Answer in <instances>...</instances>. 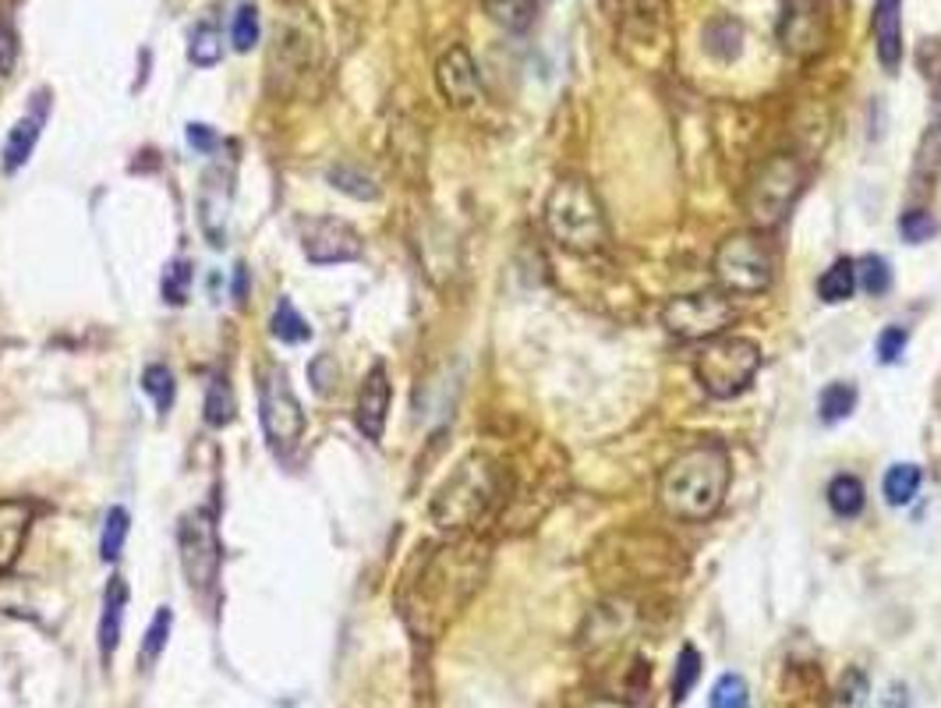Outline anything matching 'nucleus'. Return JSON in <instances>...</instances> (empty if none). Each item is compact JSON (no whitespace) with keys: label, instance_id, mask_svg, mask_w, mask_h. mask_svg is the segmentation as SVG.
<instances>
[{"label":"nucleus","instance_id":"obj_1","mask_svg":"<svg viewBox=\"0 0 941 708\" xmlns=\"http://www.w3.org/2000/svg\"><path fill=\"white\" fill-rule=\"evenodd\" d=\"M485 574V549L475 542L432 549L407 577L401 591V613L411 631L436 637L478 591Z\"/></svg>","mask_w":941,"mask_h":708},{"label":"nucleus","instance_id":"obj_2","mask_svg":"<svg viewBox=\"0 0 941 708\" xmlns=\"http://www.w3.org/2000/svg\"><path fill=\"white\" fill-rule=\"evenodd\" d=\"M730 489V457L716 443L691 447L662 472L659 500L680 521H708Z\"/></svg>","mask_w":941,"mask_h":708},{"label":"nucleus","instance_id":"obj_3","mask_svg":"<svg viewBox=\"0 0 941 708\" xmlns=\"http://www.w3.org/2000/svg\"><path fill=\"white\" fill-rule=\"evenodd\" d=\"M326 57V36L305 0H283L277 11L273 28V53H269V68L283 93H305L311 78L322 75Z\"/></svg>","mask_w":941,"mask_h":708},{"label":"nucleus","instance_id":"obj_4","mask_svg":"<svg viewBox=\"0 0 941 708\" xmlns=\"http://www.w3.org/2000/svg\"><path fill=\"white\" fill-rule=\"evenodd\" d=\"M503 496V481H499V467L485 457V453H471L464 457L453 475L436 489L432 496V524L447 535H461L478 528V524L492 514V506Z\"/></svg>","mask_w":941,"mask_h":708},{"label":"nucleus","instance_id":"obj_5","mask_svg":"<svg viewBox=\"0 0 941 708\" xmlns=\"http://www.w3.org/2000/svg\"><path fill=\"white\" fill-rule=\"evenodd\" d=\"M546 227L570 252H595L602 245L606 217L591 192V184H584L581 178L555 181L546 198Z\"/></svg>","mask_w":941,"mask_h":708},{"label":"nucleus","instance_id":"obj_6","mask_svg":"<svg viewBox=\"0 0 941 708\" xmlns=\"http://www.w3.org/2000/svg\"><path fill=\"white\" fill-rule=\"evenodd\" d=\"M761 368V347L747 337H716L694 358V376L716 401H733L750 390Z\"/></svg>","mask_w":941,"mask_h":708},{"label":"nucleus","instance_id":"obj_7","mask_svg":"<svg viewBox=\"0 0 941 708\" xmlns=\"http://www.w3.org/2000/svg\"><path fill=\"white\" fill-rule=\"evenodd\" d=\"M259 418H262V432L269 439V447H273L280 457L302 443L305 411L288 373H283L280 365H269L259 379Z\"/></svg>","mask_w":941,"mask_h":708},{"label":"nucleus","instance_id":"obj_8","mask_svg":"<svg viewBox=\"0 0 941 708\" xmlns=\"http://www.w3.org/2000/svg\"><path fill=\"white\" fill-rule=\"evenodd\" d=\"M772 248L761 234H733L730 241H722V248L716 252V277L725 291L736 294H758L772 283Z\"/></svg>","mask_w":941,"mask_h":708},{"label":"nucleus","instance_id":"obj_9","mask_svg":"<svg viewBox=\"0 0 941 708\" xmlns=\"http://www.w3.org/2000/svg\"><path fill=\"white\" fill-rule=\"evenodd\" d=\"M178 546H181V566H184V577H188L192 591H209L217 585L220 560H223L217 521H212L209 510H192V514L181 517Z\"/></svg>","mask_w":941,"mask_h":708},{"label":"nucleus","instance_id":"obj_10","mask_svg":"<svg viewBox=\"0 0 941 708\" xmlns=\"http://www.w3.org/2000/svg\"><path fill=\"white\" fill-rule=\"evenodd\" d=\"M733 305L716 294H683L665 302L662 322L669 333L683 340H701V337H719L725 326L733 322Z\"/></svg>","mask_w":941,"mask_h":708},{"label":"nucleus","instance_id":"obj_11","mask_svg":"<svg viewBox=\"0 0 941 708\" xmlns=\"http://www.w3.org/2000/svg\"><path fill=\"white\" fill-rule=\"evenodd\" d=\"M796 195H801V167H796L793 156H779L750 184L747 192L750 217L758 223H775L790 212Z\"/></svg>","mask_w":941,"mask_h":708},{"label":"nucleus","instance_id":"obj_12","mask_svg":"<svg viewBox=\"0 0 941 708\" xmlns=\"http://www.w3.org/2000/svg\"><path fill=\"white\" fill-rule=\"evenodd\" d=\"M302 248L305 259L316 266H340V263H358L365 255V241L354 231L347 220L333 217H316L305 223L302 231Z\"/></svg>","mask_w":941,"mask_h":708},{"label":"nucleus","instance_id":"obj_13","mask_svg":"<svg viewBox=\"0 0 941 708\" xmlns=\"http://www.w3.org/2000/svg\"><path fill=\"white\" fill-rule=\"evenodd\" d=\"M436 85L450 107H471L481 99V75L467 47H450L436 64Z\"/></svg>","mask_w":941,"mask_h":708},{"label":"nucleus","instance_id":"obj_14","mask_svg":"<svg viewBox=\"0 0 941 708\" xmlns=\"http://www.w3.org/2000/svg\"><path fill=\"white\" fill-rule=\"evenodd\" d=\"M227 217H231V174H223V167H209L203 174V188H198V223H203L209 245H223Z\"/></svg>","mask_w":941,"mask_h":708},{"label":"nucleus","instance_id":"obj_15","mask_svg":"<svg viewBox=\"0 0 941 708\" xmlns=\"http://www.w3.org/2000/svg\"><path fill=\"white\" fill-rule=\"evenodd\" d=\"M390 401H393V382L387 376V368L376 365L372 373L365 376L362 390H358V429L365 439H382V429H387V415H390Z\"/></svg>","mask_w":941,"mask_h":708},{"label":"nucleus","instance_id":"obj_16","mask_svg":"<svg viewBox=\"0 0 941 708\" xmlns=\"http://www.w3.org/2000/svg\"><path fill=\"white\" fill-rule=\"evenodd\" d=\"M36 510L25 500H0V574L11 571L33 528Z\"/></svg>","mask_w":941,"mask_h":708},{"label":"nucleus","instance_id":"obj_17","mask_svg":"<svg viewBox=\"0 0 941 708\" xmlns=\"http://www.w3.org/2000/svg\"><path fill=\"white\" fill-rule=\"evenodd\" d=\"M47 110H50V99H47V93H39L33 110H28L25 118H19V124L11 127V135L4 142V170H19L28 163V156H33L36 142H39L42 124H47Z\"/></svg>","mask_w":941,"mask_h":708},{"label":"nucleus","instance_id":"obj_18","mask_svg":"<svg viewBox=\"0 0 941 708\" xmlns=\"http://www.w3.org/2000/svg\"><path fill=\"white\" fill-rule=\"evenodd\" d=\"M875 39H878V61L895 75V68L903 61V0H878Z\"/></svg>","mask_w":941,"mask_h":708},{"label":"nucleus","instance_id":"obj_19","mask_svg":"<svg viewBox=\"0 0 941 708\" xmlns=\"http://www.w3.org/2000/svg\"><path fill=\"white\" fill-rule=\"evenodd\" d=\"M124 606H127L124 577H110V585L103 591V617H99V656H103V662H110L113 651H118V645H121Z\"/></svg>","mask_w":941,"mask_h":708},{"label":"nucleus","instance_id":"obj_20","mask_svg":"<svg viewBox=\"0 0 941 708\" xmlns=\"http://www.w3.org/2000/svg\"><path fill=\"white\" fill-rule=\"evenodd\" d=\"M220 57H223V33H220V25L212 22V19L198 22V25L192 28V36H188V61H192L195 68H212V64H220Z\"/></svg>","mask_w":941,"mask_h":708},{"label":"nucleus","instance_id":"obj_21","mask_svg":"<svg viewBox=\"0 0 941 708\" xmlns=\"http://www.w3.org/2000/svg\"><path fill=\"white\" fill-rule=\"evenodd\" d=\"M330 184L337 192H344V195H351V198H368V203H372V198H379V184H376V178L368 174L365 167H358V163H337V167H330Z\"/></svg>","mask_w":941,"mask_h":708},{"label":"nucleus","instance_id":"obj_22","mask_svg":"<svg viewBox=\"0 0 941 708\" xmlns=\"http://www.w3.org/2000/svg\"><path fill=\"white\" fill-rule=\"evenodd\" d=\"M485 11L506 33H527L535 25V0H485Z\"/></svg>","mask_w":941,"mask_h":708},{"label":"nucleus","instance_id":"obj_23","mask_svg":"<svg viewBox=\"0 0 941 708\" xmlns=\"http://www.w3.org/2000/svg\"><path fill=\"white\" fill-rule=\"evenodd\" d=\"M269 330H273V337L280 340V344H305V340L311 337L308 319L294 308L291 297H280V305H277V312H273V322H269Z\"/></svg>","mask_w":941,"mask_h":708},{"label":"nucleus","instance_id":"obj_24","mask_svg":"<svg viewBox=\"0 0 941 708\" xmlns=\"http://www.w3.org/2000/svg\"><path fill=\"white\" fill-rule=\"evenodd\" d=\"M237 415V401H234V390H231V379L227 376H212L209 390H206V422L212 429H223L231 425Z\"/></svg>","mask_w":941,"mask_h":708},{"label":"nucleus","instance_id":"obj_25","mask_svg":"<svg viewBox=\"0 0 941 708\" xmlns=\"http://www.w3.org/2000/svg\"><path fill=\"white\" fill-rule=\"evenodd\" d=\"M853 291H857V269H853L850 259H839L829 273L818 280V294L824 297V302H832V305L853 297Z\"/></svg>","mask_w":941,"mask_h":708},{"label":"nucleus","instance_id":"obj_26","mask_svg":"<svg viewBox=\"0 0 941 708\" xmlns=\"http://www.w3.org/2000/svg\"><path fill=\"white\" fill-rule=\"evenodd\" d=\"M127 528H132V517H127V510H124V506H110V510H107V521H103V535H99V557H103L107 563H113V560L121 557Z\"/></svg>","mask_w":941,"mask_h":708},{"label":"nucleus","instance_id":"obj_27","mask_svg":"<svg viewBox=\"0 0 941 708\" xmlns=\"http://www.w3.org/2000/svg\"><path fill=\"white\" fill-rule=\"evenodd\" d=\"M829 506L835 510L839 517H857L860 510H864V486H860V478H853V475L832 478V486H829Z\"/></svg>","mask_w":941,"mask_h":708},{"label":"nucleus","instance_id":"obj_28","mask_svg":"<svg viewBox=\"0 0 941 708\" xmlns=\"http://www.w3.org/2000/svg\"><path fill=\"white\" fill-rule=\"evenodd\" d=\"M920 467L917 464H895L892 472L885 475V500L892 506H906L909 500L917 496L920 489Z\"/></svg>","mask_w":941,"mask_h":708},{"label":"nucleus","instance_id":"obj_29","mask_svg":"<svg viewBox=\"0 0 941 708\" xmlns=\"http://www.w3.org/2000/svg\"><path fill=\"white\" fill-rule=\"evenodd\" d=\"M697 676H701V656L694 645H683L676 656V673H673V705H680L694 691Z\"/></svg>","mask_w":941,"mask_h":708},{"label":"nucleus","instance_id":"obj_30","mask_svg":"<svg viewBox=\"0 0 941 708\" xmlns=\"http://www.w3.org/2000/svg\"><path fill=\"white\" fill-rule=\"evenodd\" d=\"M853 269H857V288H860L864 294L878 297V294L889 291L892 273H889V263H885V259H878V255H864L860 263H853Z\"/></svg>","mask_w":941,"mask_h":708},{"label":"nucleus","instance_id":"obj_31","mask_svg":"<svg viewBox=\"0 0 941 708\" xmlns=\"http://www.w3.org/2000/svg\"><path fill=\"white\" fill-rule=\"evenodd\" d=\"M142 390L152 396L156 411L167 415L170 404H174V376H170V368L167 365H149L146 373H142Z\"/></svg>","mask_w":941,"mask_h":708},{"label":"nucleus","instance_id":"obj_32","mask_svg":"<svg viewBox=\"0 0 941 708\" xmlns=\"http://www.w3.org/2000/svg\"><path fill=\"white\" fill-rule=\"evenodd\" d=\"M708 708H750V691H747V680H744V676H736V673H725V676H719V684L711 687Z\"/></svg>","mask_w":941,"mask_h":708},{"label":"nucleus","instance_id":"obj_33","mask_svg":"<svg viewBox=\"0 0 941 708\" xmlns=\"http://www.w3.org/2000/svg\"><path fill=\"white\" fill-rule=\"evenodd\" d=\"M231 42H234L237 53H248L255 42H259V8H255V4H241V8L234 11Z\"/></svg>","mask_w":941,"mask_h":708},{"label":"nucleus","instance_id":"obj_34","mask_svg":"<svg viewBox=\"0 0 941 708\" xmlns=\"http://www.w3.org/2000/svg\"><path fill=\"white\" fill-rule=\"evenodd\" d=\"M192 294V263L174 259L163 269V302L167 305H184Z\"/></svg>","mask_w":941,"mask_h":708},{"label":"nucleus","instance_id":"obj_35","mask_svg":"<svg viewBox=\"0 0 941 708\" xmlns=\"http://www.w3.org/2000/svg\"><path fill=\"white\" fill-rule=\"evenodd\" d=\"M853 404H857V387H850V382H832V387L821 393V418L843 422L853 411Z\"/></svg>","mask_w":941,"mask_h":708},{"label":"nucleus","instance_id":"obj_36","mask_svg":"<svg viewBox=\"0 0 941 708\" xmlns=\"http://www.w3.org/2000/svg\"><path fill=\"white\" fill-rule=\"evenodd\" d=\"M170 627H174V613H170V606H163L160 613L152 617V623H149L146 642H142V659H146V666H152L156 659H160V651L167 648Z\"/></svg>","mask_w":941,"mask_h":708},{"label":"nucleus","instance_id":"obj_37","mask_svg":"<svg viewBox=\"0 0 941 708\" xmlns=\"http://www.w3.org/2000/svg\"><path fill=\"white\" fill-rule=\"evenodd\" d=\"M308 379H311V390H316L319 396H330L337 390L340 382V365L330 351L316 354V358L308 362Z\"/></svg>","mask_w":941,"mask_h":708},{"label":"nucleus","instance_id":"obj_38","mask_svg":"<svg viewBox=\"0 0 941 708\" xmlns=\"http://www.w3.org/2000/svg\"><path fill=\"white\" fill-rule=\"evenodd\" d=\"M906 340H909V333L903 330V326H889V330L878 337V362L881 365L900 362V354L906 351Z\"/></svg>","mask_w":941,"mask_h":708},{"label":"nucleus","instance_id":"obj_39","mask_svg":"<svg viewBox=\"0 0 941 708\" xmlns=\"http://www.w3.org/2000/svg\"><path fill=\"white\" fill-rule=\"evenodd\" d=\"M19 61V36L8 22H0V78H8Z\"/></svg>","mask_w":941,"mask_h":708},{"label":"nucleus","instance_id":"obj_40","mask_svg":"<svg viewBox=\"0 0 941 708\" xmlns=\"http://www.w3.org/2000/svg\"><path fill=\"white\" fill-rule=\"evenodd\" d=\"M934 234V220L928 212H906L903 217V237L906 241H928Z\"/></svg>","mask_w":941,"mask_h":708},{"label":"nucleus","instance_id":"obj_41","mask_svg":"<svg viewBox=\"0 0 941 708\" xmlns=\"http://www.w3.org/2000/svg\"><path fill=\"white\" fill-rule=\"evenodd\" d=\"M188 146L195 149V152H212L217 149V132H212L209 124H188Z\"/></svg>","mask_w":941,"mask_h":708},{"label":"nucleus","instance_id":"obj_42","mask_svg":"<svg viewBox=\"0 0 941 708\" xmlns=\"http://www.w3.org/2000/svg\"><path fill=\"white\" fill-rule=\"evenodd\" d=\"M588 708H631V705H623V701H616V698H598V701H591Z\"/></svg>","mask_w":941,"mask_h":708}]
</instances>
